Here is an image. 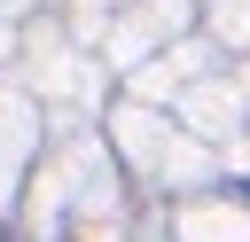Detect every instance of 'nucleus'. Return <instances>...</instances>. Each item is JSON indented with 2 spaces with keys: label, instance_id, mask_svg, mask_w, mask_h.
<instances>
[{
  "label": "nucleus",
  "instance_id": "obj_1",
  "mask_svg": "<svg viewBox=\"0 0 250 242\" xmlns=\"http://www.w3.org/2000/svg\"><path fill=\"white\" fill-rule=\"evenodd\" d=\"M0 242H250V0H0Z\"/></svg>",
  "mask_w": 250,
  "mask_h": 242
}]
</instances>
